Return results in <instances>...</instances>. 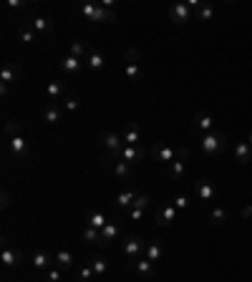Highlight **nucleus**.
Instances as JSON below:
<instances>
[{"label": "nucleus", "mask_w": 252, "mask_h": 282, "mask_svg": "<svg viewBox=\"0 0 252 282\" xmlns=\"http://www.w3.org/2000/svg\"><path fill=\"white\" fill-rule=\"evenodd\" d=\"M81 16L86 20H94V23H116L114 8H103L101 3H86V5H81Z\"/></svg>", "instance_id": "obj_1"}, {"label": "nucleus", "mask_w": 252, "mask_h": 282, "mask_svg": "<svg viewBox=\"0 0 252 282\" xmlns=\"http://www.w3.org/2000/svg\"><path fill=\"white\" fill-rule=\"evenodd\" d=\"M199 146H202L204 156H214V154H219V151L227 149V133H225V131H210V133H204L202 141H199Z\"/></svg>", "instance_id": "obj_2"}, {"label": "nucleus", "mask_w": 252, "mask_h": 282, "mask_svg": "<svg viewBox=\"0 0 252 282\" xmlns=\"http://www.w3.org/2000/svg\"><path fill=\"white\" fill-rule=\"evenodd\" d=\"M121 249H124V255H126L129 260H139V257L144 255L146 244H144V240H141L139 234H129V237H124Z\"/></svg>", "instance_id": "obj_3"}, {"label": "nucleus", "mask_w": 252, "mask_h": 282, "mask_svg": "<svg viewBox=\"0 0 252 282\" xmlns=\"http://www.w3.org/2000/svg\"><path fill=\"white\" fill-rule=\"evenodd\" d=\"M103 149H106L114 159H121V151H124V139L118 136L116 131H109L106 136H103Z\"/></svg>", "instance_id": "obj_4"}, {"label": "nucleus", "mask_w": 252, "mask_h": 282, "mask_svg": "<svg viewBox=\"0 0 252 282\" xmlns=\"http://www.w3.org/2000/svg\"><path fill=\"white\" fill-rule=\"evenodd\" d=\"M149 154L156 161H161V164H172V161H176V149L174 146H167V144H154L149 149Z\"/></svg>", "instance_id": "obj_5"}, {"label": "nucleus", "mask_w": 252, "mask_h": 282, "mask_svg": "<svg viewBox=\"0 0 252 282\" xmlns=\"http://www.w3.org/2000/svg\"><path fill=\"white\" fill-rule=\"evenodd\" d=\"M169 20L176 23V25L189 23V20H192V8H189L187 3H174V5L169 8Z\"/></svg>", "instance_id": "obj_6"}, {"label": "nucleus", "mask_w": 252, "mask_h": 282, "mask_svg": "<svg viewBox=\"0 0 252 282\" xmlns=\"http://www.w3.org/2000/svg\"><path fill=\"white\" fill-rule=\"evenodd\" d=\"M192 131H194V133H199V136H204V133L214 131V118H212L210 113L199 111V113L194 116V124H192Z\"/></svg>", "instance_id": "obj_7"}, {"label": "nucleus", "mask_w": 252, "mask_h": 282, "mask_svg": "<svg viewBox=\"0 0 252 282\" xmlns=\"http://www.w3.org/2000/svg\"><path fill=\"white\" fill-rule=\"evenodd\" d=\"M174 219H176V207H174V204H164V207H159V212L154 214V222H156L159 227H169Z\"/></svg>", "instance_id": "obj_8"}, {"label": "nucleus", "mask_w": 252, "mask_h": 282, "mask_svg": "<svg viewBox=\"0 0 252 282\" xmlns=\"http://www.w3.org/2000/svg\"><path fill=\"white\" fill-rule=\"evenodd\" d=\"M131 270H134L139 277H144V280H152V277H154V262L146 260V257L131 260Z\"/></svg>", "instance_id": "obj_9"}, {"label": "nucleus", "mask_w": 252, "mask_h": 282, "mask_svg": "<svg viewBox=\"0 0 252 282\" xmlns=\"http://www.w3.org/2000/svg\"><path fill=\"white\" fill-rule=\"evenodd\" d=\"M194 191H197V197H199L202 202H212V199L217 197V189H214V184H212L210 179H199V182L194 184Z\"/></svg>", "instance_id": "obj_10"}, {"label": "nucleus", "mask_w": 252, "mask_h": 282, "mask_svg": "<svg viewBox=\"0 0 252 282\" xmlns=\"http://www.w3.org/2000/svg\"><path fill=\"white\" fill-rule=\"evenodd\" d=\"M121 159H124V161H129V164L134 167V164H141V161L146 159V151L141 149V144H139V146H124Z\"/></svg>", "instance_id": "obj_11"}, {"label": "nucleus", "mask_w": 252, "mask_h": 282, "mask_svg": "<svg viewBox=\"0 0 252 282\" xmlns=\"http://www.w3.org/2000/svg\"><path fill=\"white\" fill-rule=\"evenodd\" d=\"M83 66H86V61H81V58H73V56L61 58V71L68 73V76H78L83 71Z\"/></svg>", "instance_id": "obj_12"}, {"label": "nucleus", "mask_w": 252, "mask_h": 282, "mask_svg": "<svg viewBox=\"0 0 252 282\" xmlns=\"http://www.w3.org/2000/svg\"><path fill=\"white\" fill-rule=\"evenodd\" d=\"M0 262H3L5 267H13V264H20L23 262V252L20 249H13V247H8V244H3V252H0Z\"/></svg>", "instance_id": "obj_13"}, {"label": "nucleus", "mask_w": 252, "mask_h": 282, "mask_svg": "<svg viewBox=\"0 0 252 282\" xmlns=\"http://www.w3.org/2000/svg\"><path fill=\"white\" fill-rule=\"evenodd\" d=\"M118 234H121V227H118L116 222H109V225L101 229V242H98V247H109Z\"/></svg>", "instance_id": "obj_14"}, {"label": "nucleus", "mask_w": 252, "mask_h": 282, "mask_svg": "<svg viewBox=\"0 0 252 282\" xmlns=\"http://www.w3.org/2000/svg\"><path fill=\"white\" fill-rule=\"evenodd\" d=\"M18 78H20V66H16V63H5L3 71H0V83L10 86V83H16Z\"/></svg>", "instance_id": "obj_15"}, {"label": "nucleus", "mask_w": 252, "mask_h": 282, "mask_svg": "<svg viewBox=\"0 0 252 282\" xmlns=\"http://www.w3.org/2000/svg\"><path fill=\"white\" fill-rule=\"evenodd\" d=\"M43 118H46V124H58L63 118V106L61 103H48L43 109Z\"/></svg>", "instance_id": "obj_16"}, {"label": "nucleus", "mask_w": 252, "mask_h": 282, "mask_svg": "<svg viewBox=\"0 0 252 282\" xmlns=\"http://www.w3.org/2000/svg\"><path fill=\"white\" fill-rule=\"evenodd\" d=\"M161 255H164V244H161V240L149 242V244H146V249H144V257H146V260H152L154 264L161 260Z\"/></svg>", "instance_id": "obj_17"}, {"label": "nucleus", "mask_w": 252, "mask_h": 282, "mask_svg": "<svg viewBox=\"0 0 252 282\" xmlns=\"http://www.w3.org/2000/svg\"><path fill=\"white\" fill-rule=\"evenodd\" d=\"M8 151H10L13 156H25V154H28V141H25L23 136L8 139Z\"/></svg>", "instance_id": "obj_18"}, {"label": "nucleus", "mask_w": 252, "mask_h": 282, "mask_svg": "<svg viewBox=\"0 0 252 282\" xmlns=\"http://www.w3.org/2000/svg\"><path fill=\"white\" fill-rule=\"evenodd\" d=\"M121 139H124V146H139V141H141V131H139V126H136V124H129Z\"/></svg>", "instance_id": "obj_19"}, {"label": "nucleus", "mask_w": 252, "mask_h": 282, "mask_svg": "<svg viewBox=\"0 0 252 282\" xmlns=\"http://www.w3.org/2000/svg\"><path fill=\"white\" fill-rule=\"evenodd\" d=\"M234 159L240 161V164L252 161V146H250L247 141H237V146H234Z\"/></svg>", "instance_id": "obj_20"}, {"label": "nucleus", "mask_w": 252, "mask_h": 282, "mask_svg": "<svg viewBox=\"0 0 252 282\" xmlns=\"http://www.w3.org/2000/svg\"><path fill=\"white\" fill-rule=\"evenodd\" d=\"M46 94H48L51 103H58V101H63L66 88H63V83H61V81H51V83H48V88H46Z\"/></svg>", "instance_id": "obj_21"}, {"label": "nucleus", "mask_w": 252, "mask_h": 282, "mask_svg": "<svg viewBox=\"0 0 252 282\" xmlns=\"http://www.w3.org/2000/svg\"><path fill=\"white\" fill-rule=\"evenodd\" d=\"M184 174H187V167H184V161H172V164L167 167V176L169 179H174V182H182L184 179Z\"/></svg>", "instance_id": "obj_22"}, {"label": "nucleus", "mask_w": 252, "mask_h": 282, "mask_svg": "<svg viewBox=\"0 0 252 282\" xmlns=\"http://www.w3.org/2000/svg\"><path fill=\"white\" fill-rule=\"evenodd\" d=\"M28 25H31L36 33H40V36L51 33V20H48L46 16H36V18H31V23H28Z\"/></svg>", "instance_id": "obj_23"}, {"label": "nucleus", "mask_w": 252, "mask_h": 282, "mask_svg": "<svg viewBox=\"0 0 252 282\" xmlns=\"http://www.w3.org/2000/svg\"><path fill=\"white\" fill-rule=\"evenodd\" d=\"M88 267H91L94 275H98V277L109 272V262H106V257H101V255H96V257L88 260Z\"/></svg>", "instance_id": "obj_24"}, {"label": "nucleus", "mask_w": 252, "mask_h": 282, "mask_svg": "<svg viewBox=\"0 0 252 282\" xmlns=\"http://www.w3.org/2000/svg\"><path fill=\"white\" fill-rule=\"evenodd\" d=\"M53 262H56V267H61V270H68V267H73V255L68 249H61V252H56V257H53Z\"/></svg>", "instance_id": "obj_25"}, {"label": "nucleus", "mask_w": 252, "mask_h": 282, "mask_svg": "<svg viewBox=\"0 0 252 282\" xmlns=\"http://www.w3.org/2000/svg\"><path fill=\"white\" fill-rule=\"evenodd\" d=\"M86 225L101 232L103 227L109 225V219H106V214H103V212H91V214H88V222H86Z\"/></svg>", "instance_id": "obj_26"}, {"label": "nucleus", "mask_w": 252, "mask_h": 282, "mask_svg": "<svg viewBox=\"0 0 252 282\" xmlns=\"http://www.w3.org/2000/svg\"><path fill=\"white\" fill-rule=\"evenodd\" d=\"M48 264H56L48 252H36V255H33V267H36V270H46Z\"/></svg>", "instance_id": "obj_27"}, {"label": "nucleus", "mask_w": 252, "mask_h": 282, "mask_svg": "<svg viewBox=\"0 0 252 282\" xmlns=\"http://www.w3.org/2000/svg\"><path fill=\"white\" fill-rule=\"evenodd\" d=\"M114 174L118 176V179H129V176H131V164H129V161H124V159H116Z\"/></svg>", "instance_id": "obj_28"}, {"label": "nucleus", "mask_w": 252, "mask_h": 282, "mask_svg": "<svg viewBox=\"0 0 252 282\" xmlns=\"http://www.w3.org/2000/svg\"><path fill=\"white\" fill-rule=\"evenodd\" d=\"M103 56L98 53V51H94V53H88V58H86V68H91V71H101L103 68Z\"/></svg>", "instance_id": "obj_29"}, {"label": "nucleus", "mask_w": 252, "mask_h": 282, "mask_svg": "<svg viewBox=\"0 0 252 282\" xmlns=\"http://www.w3.org/2000/svg\"><path fill=\"white\" fill-rule=\"evenodd\" d=\"M61 106H63L66 111H76V109L81 106V98H78L76 94H66L63 101H61Z\"/></svg>", "instance_id": "obj_30"}, {"label": "nucleus", "mask_w": 252, "mask_h": 282, "mask_svg": "<svg viewBox=\"0 0 252 282\" xmlns=\"http://www.w3.org/2000/svg\"><path fill=\"white\" fill-rule=\"evenodd\" d=\"M36 36H38V33L33 31L31 25H23L20 31H18V40H20V43H25V46H28V43H33V40H36Z\"/></svg>", "instance_id": "obj_31"}, {"label": "nucleus", "mask_w": 252, "mask_h": 282, "mask_svg": "<svg viewBox=\"0 0 252 282\" xmlns=\"http://www.w3.org/2000/svg\"><path fill=\"white\" fill-rule=\"evenodd\" d=\"M212 18H214V5H207V3H202V8L197 10V20L207 23V20H212Z\"/></svg>", "instance_id": "obj_32"}, {"label": "nucleus", "mask_w": 252, "mask_h": 282, "mask_svg": "<svg viewBox=\"0 0 252 282\" xmlns=\"http://www.w3.org/2000/svg\"><path fill=\"white\" fill-rule=\"evenodd\" d=\"M68 56H73V58H81V61H86L88 58V51H86V46L81 40H76V43H71V53Z\"/></svg>", "instance_id": "obj_33"}, {"label": "nucleus", "mask_w": 252, "mask_h": 282, "mask_svg": "<svg viewBox=\"0 0 252 282\" xmlns=\"http://www.w3.org/2000/svg\"><path fill=\"white\" fill-rule=\"evenodd\" d=\"M136 199V191L134 189H129V191H121V194L116 197V204L118 207H131V202Z\"/></svg>", "instance_id": "obj_34"}, {"label": "nucleus", "mask_w": 252, "mask_h": 282, "mask_svg": "<svg viewBox=\"0 0 252 282\" xmlns=\"http://www.w3.org/2000/svg\"><path fill=\"white\" fill-rule=\"evenodd\" d=\"M5 136L8 139H13V136H20V131H23V126H20V121H5Z\"/></svg>", "instance_id": "obj_35"}, {"label": "nucleus", "mask_w": 252, "mask_h": 282, "mask_svg": "<svg viewBox=\"0 0 252 282\" xmlns=\"http://www.w3.org/2000/svg\"><path fill=\"white\" fill-rule=\"evenodd\" d=\"M83 240L91 242V244H98V242H101V232L94 229V227H86V229H83Z\"/></svg>", "instance_id": "obj_36"}, {"label": "nucleus", "mask_w": 252, "mask_h": 282, "mask_svg": "<svg viewBox=\"0 0 252 282\" xmlns=\"http://www.w3.org/2000/svg\"><path fill=\"white\" fill-rule=\"evenodd\" d=\"M126 78H129V81H141V78H144V73H141V68H139V66L126 63Z\"/></svg>", "instance_id": "obj_37"}, {"label": "nucleus", "mask_w": 252, "mask_h": 282, "mask_svg": "<svg viewBox=\"0 0 252 282\" xmlns=\"http://www.w3.org/2000/svg\"><path fill=\"white\" fill-rule=\"evenodd\" d=\"M139 58H141V53H139L136 48H126V53H124V61H126V63L139 66Z\"/></svg>", "instance_id": "obj_38"}, {"label": "nucleus", "mask_w": 252, "mask_h": 282, "mask_svg": "<svg viewBox=\"0 0 252 282\" xmlns=\"http://www.w3.org/2000/svg\"><path fill=\"white\" fill-rule=\"evenodd\" d=\"M152 204V199H149V194H136V199L131 202V207L134 209H146V207Z\"/></svg>", "instance_id": "obj_39"}, {"label": "nucleus", "mask_w": 252, "mask_h": 282, "mask_svg": "<svg viewBox=\"0 0 252 282\" xmlns=\"http://www.w3.org/2000/svg\"><path fill=\"white\" fill-rule=\"evenodd\" d=\"M225 219H227L225 207H214V209H212V222H214V225H225Z\"/></svg>", "instance_id": "obj_40"}, {"label": "nucleus", "mask_w": 252, "mask_h": 282, "mask_svg": "<svg viewBox=\"0 0 252 282\" xmlns=\"http://www.w3.org/2000/svg\"><path fill=\"white\" fill-rule=\"evenodd\" d=\"M172 204L176 207V209H187V204H189V202H187V197H184V194H176V197L172 199Z\"/></svg>", "instance_id": "obj_41"}, {"label": "nucleus", "mask_w": 252, "mask_h": 282, "mask_svg": "<svg viewBox=\"0 0 252 282\" xmlns=\"http://www.w3.org/2000/svg\"><path fill=\"white\" fill-rule=\"evenodd\" d=\"M48 282H61V267H53V270H48Z\"/></svg>", "instance_id": "obj_42"}, {"label": "nucleus", "mask_w": 252, "mask_h": 282, "mask_svg": "<svg viewBox=\"0 0 252 282\" xmlns=\"http://www.w3.org/2000/svg\"><path fill=\"white\" fill-rule=\"evenodd\" d=\"M129 219H131V222L144 219V209H134V207H129Z\"/></svg>", "instance_id": "obj_43"}, {"label": "nucleus", "mask_w": 252, "mask_h": 282, "mask_svg": "<svg viewBox=\"0 0 252 282\" xmlns=\"http://www.w3.org/2000/svg\"><path fill=\"white\" fill-rule=\"evenodd\" d=\"M78 277L86 282V280H91L94 277V270H91V267H81V272H78Z\"/></svg>", "instance_id": "obj_44"}, {"label": "nucleus", "mask_w": 252, "mask_h": 282, "mask_svg": "<svg viewBox=\"0 0 252 282\" xmlns=\"http://www.w3.org/2000/svg\"><path fill=\"white\" fill-rule=\"evenodd\" d=\"M176 159H179V161L189 159V149H187V146H179V149H176Z\"/></svg>", "instance_id": "obj_45"}, {"label": "nucleus", "mask_w": 252, "mask_h": 282, "mask_svg": "<svg viewBox=\"0 0 252 282\" xmlns=\"http://www.w3.org/2000/svg\"><path fill=\"white\" fill-rule=\"evenodd\" d=\"M0 199H3V202H0V207H3V209H8V207H10V194H8V191H3V194H0Z\"/></svg>", "instance_id": "obj_46"}, {"label": "nucleus", "mask_w": 252, "mask_h": 282, "mask_svg": "<svg viewBox=\"0 0 252 282\" xmlns=\"http://www.w3.org/2000/svg\"><path fill=\"white\" fill-rule=\"evenodd\" d=\"M8 8H10V10H16V8H25V3H23V0H8Z\"/></svg>", "instance_id": "obj_47"}, {"label": "nucleus", "mask_w": 252, "mask_h": 282, "mask_svg": "<svg viewBox=\"0 0 252 282\" xmlns=\"http://www.w3.org/2000/svg\"><path fill=\"white\" fill-rule=\"evenodd\" d=\"M242 217H252V207H245V209H242Z\"/></svg>", "instance_id": "obj_48"}, {"label": "nucleus", "mask_w": 252, "mask_h": 282, "mask_svg": "<svg viewBox=\"0 0 252 282\" xmlns=\"http://www.w3.org/2000/svg\"><path fill=\"white\" fill-rule=\"evenodd\" d=\"M247 144H250V146H252V131H250V136H247Z\"/></svg>", "instance_id": "obj_49"}]
</instances>
